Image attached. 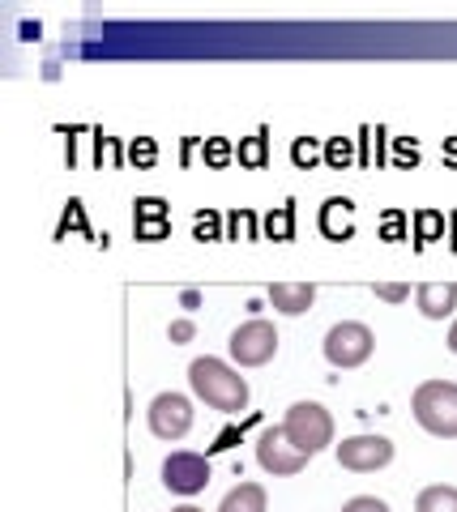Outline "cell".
<instances>
[{
    "instance_id": "1",
    "label": "cell",
    "mask_w": 457,
    "mask_h": 512,
    "mask_svg": "<svg viewBox=\"0 0 457 512\" xmlns=\"http://www.w3.org/2000/svg\"><path fill=\"white\" fill-rule=\"evenodd\" d=\"M188 384H193L197 402H206L218 414H240L248 410V380L240 376V367H231L223 359H193L188 363Z\"/></svg>"
},
{
    "instance_id": "2",
    "label": "cell",
    "mask_w": 457,
    "mask_h": 512,
    "mask_svg": "<svg viewBox=\"0 0 457 512\" xmlns=\"http://www.w3.org/2000/svg\"><path fill=\"white\" fill-rule=\"evenodd\" d=\"M415 423L436 440H457V384L453 380H423L411 393Z\"/></svg>"
},
{
    "instance_id": "3",
    "label": "cell",
    "mask_w": 457,
    "mask_h": 512,
    "mask_svg": "<svg viewBox=\"0 0 457 512\" xmlns=\"http://www.w3.org/2000/svg\"><path fill=\"white\" fill-rule=\"evenodd\" d=\"M282 431H287V440L304 457H317L334 444V414H329L321 402H295L287 410V419H282Z\"/></svg>"
},
{
    "instance_id": "4",
    "label": "cell",
    "mask_w": 457,
    "mask_h": 512,
    "mask_svg": "<svg viewBox=\"0 0 457 512\" xmlns=\"http://www.w3.org/2000/svg\"><path fill=\"white\" fill-rule=\"evenodd\" d=\"M376 350V333L364 325V320H342L325 333V359L338 367V372H355L364 367Z\"/></svg>"
},
{
    "instance_id": "5",
    "label": "cell",
    "mask_w": 457,
    "mask_h": 512,
    "mask_svg": "<svg viewBox=\"0 0 457 512\" xmlns=\"http://www.w3.org/2000/svg\"><path fill=\"white\" fill-rule=\"evenodd\" d=\"M227 350H231V359L240 367H265L278 355V329L265 316H252V320H244V325L231 333Z\"/></svg>"
},
{
    "instance_id": "6",
    "label": "cell",
    "mask_w": 457,
    "mask_h": 512,
    "mask_svg": "<svg viewBox=\"0 0 457 512\" xmlns=\"http://www.w3.org/2000/svg\"><path fill=\"white\" fill-rule=\"evenodd\" d=\"M146 419H150V431L159 440H184L188 431H193V419H197V410H193V402H188L184 393H159L150 402V410H146Z\"/></svg>"
},
{
    "instance_id": "7",
    "label": "cell",
    "mask_w": 457,
    "mask_h": 512,
    "mask_svg": "<svg viewBox=\"0 0 457 512\" xmlns=\"http://www.w3.org/2000/svg\"><path fill=\"white\" fill-rule=\"evenodd\" d=\"M393 461V440L376 436V431H364V436H351L338 444V466L351 474H376Z\"/></svg>"
},
{
    "instance_id": "8",
    "label": "cell",
    "mask_w": 457,
    "mask_h": 512,
    "mask_svg": "<svg viewBox=\"0 0 457 512\" xmlns=\"http://www.w3.org/2000/svg\"><path fill=\"white\" fill-rule=\"evenodd\" d=\"M257 461H261V470H265V474H274V478H291V474L304 470L312 457L299 453V448L287 440V431H282V423H278V427H265L261 436H257Z\"/></svg>"
},
{
    "instance_id": "9",
    "label": "cell",
    "mask_w": 457,
    "mask_h": 512,
    "mask_svg": "<svg viewBox=\"0 0 457 512\" xmlns=\"http://www.w3.org/2000/svg\"><path fill=\"white\" fill-rule=\"evenodd\" d=\"M163 483L176 495H197L210 483V461L201 453H171L163 461Z\"/></svg>"
},
{
    "instance_id": "10",
    "label": "cell",
    "mask_w": 457,
    "mask_h": 512,
    "mask_svg": "<svg viewBox=\"0 0 457 512\" xmlns=\"http://www.w3.org/2000/svg\"><path fill=\"white\" fill-rule=\"evenodd\" d=\"M415 308L428 320H449L457 312V282H423L415 291Z\"/></svg>"
},
{
    "instance_id": "11",
    "label": "cell",
    "mask_w": 457,
    "mask_h": 512,
    "mask_svg": "<svg viewBox=\"0 0 457 512\" xmlns=\"http://www.w3.org/2000/svg\"><path fill=\"white\" fill-rule=\"evenodd\" d=\"M317 303V286L312 282H274L270 286V308L282 316H304Z\"/></svg>"
},
{
    "instance_id": "12",
    "label": "cell",
    "mask_w": 457,
    "mask_h": 512,
    "mask_svg": "<svg viewBox=\"0 0 457 512\" xmlns=\"http://www.w3.org/2000/svg\"><path fill=\"white\" fill-rule=\"evenodd\" d=\"M351 214H355V205L346 201V197H329V201L321 205V231H325L329 239H351V231H355Z\"/></svg>"
},
{
    "instance_id": "13",
    "label": "cell",
    "mask_w": 457,
    "mask_h": 512,
    "mask_svg": "<svg viewBox=\"0 0 457 512\" xmlns=\"http://www.w3.org/2000/svg\"><path fill=\"white\" fill-rule=\"evenodd\" d=\"M270 508V500H265V487L261 483H240L231 487L223 495V504H218V512H265Z\"/></svg>"
},
{
    "instance_id": "14",
    "label": "cell",
    "mask_w": 457,
    "mask_h": 512,
    "mask_svg": "<svg viewBox=\"0 0 457 512\" xmlns=\"http://www.w3.org/2000/svg\"><path fill=\"white\" fill-rule=\"evenodd\" d=\"M415 512H457V487L432 483L415 495Z\"/></svg>"
},
{
    "instance_id": "15",
    "label": "cell",
    "mask_w": 457,
    "mask_h": 512,
    "mask_svg": "<svg viewBox=\"0 0 457 512\" xmlns=\"http://www.w3.org/2000/svg\"><path fill=\"white\" fill-rule=\"evenodd\" d=\"M235 158H240L244 167H265V163H270V137H265V133L244 137L240 150H235Z\"/></svg>"
},
{
    "instance_id": "16",
    "label": "cell",
    "mask_w": 457,
    "mask_h": 512,
    "mask_svg": "<svg viewBox=\"0 0 457 512\" xmlns=\"http://www.w3.org/2000/svg\"><path fill=\"white\" fill-rule=\"evenodd\" d=\"M265 235L278 239V244H282V239H291V235H295V214H291V205H278V210H274L270 218H265Z\"/></svg>"
},
{
    "instance_id": "17",
    "label": "cell",
    "mask_w": 457,
    "mask_h": 512,
    "mask_svg": "<svg viewBox=\"0 0 457 512\" xmlns=\"http://www.w3.org/2000/svg\"><path fill=\"white\" fill-rule=\"evenodd\" d=\"M440 231H445V214H436V210H419L415 214V239H419V244L440 239Z\"/></svg>"
},
{
    "instance_id": "18",
    "label": "cell",
    "mask_w": 457,
    "mask_h": 512,
    "mask_svg": "<svg viewBox=\"0 0 457 512\" xmlns=\"http://www.w3.org/2000/svg\"><path fill=\"white\" fill-rule=\"evenodd\" d=\"M227 227H231V239H257V214L235 210V214L227 218Z\"/></svg>"
},
{
    "instance_id": "19",
    "label": "cell",
    "mask_w": 457,
    "mask_h": 512,
    "mask_svg": "<svg viewBox=\"0 0 457 512\" xmlns=\"http://www.w3.org/2000/svg\"><path fill=\"white\" fill-rule=\"evenodd\" d=\"M321 154H325V150H321V146H317V141H312V137H299L295 146H291V158H295V167H312V163H317Z\"/></svg>"
},
{
    "instance_id": "20",
    "label": "cell",
    "mask_w": 457,
    "mask_h": 512,
    "mask_svg": "<svg viewBox=\"0 0 457 512\" xmlns=\"http://www.w3.org/2000/svg\"><path fill=\"white\" fill-rule=\"evenodd\" d=\"M325 163L329 167H346V163H351V141H346V137L329 141V146H325Z\"/></svg>"
},
{
    "instance_id": "21",
    "label": "cell",
    "mask_w": 457,
    "mask_h": 512,
    "mask_svg": "<svg viewBox=\"0 0 457 512\" xmlns=\"http://www.w3.org/2000/svg\"><path fill=\"white\" fill-rule=\"evenodd\" d=\"M342 512H393L385 500H376V495H355V500H346Z\"/></svg>"
},
{
    "instance_id": "22",
    "label": "cell",
    "mask_w": 457,
    "mask_h": 512,
    "mask_svg": "<svg viewBox=\"0 0 457 512\" xmlns=\"http://www.w3.org/2000/svg\"><path fill=\"white\" fill-rule=\"evenodd\" d=\"M150 218H167V201L163 197H141L137 201V222H150Z\"/></svg>"
},
{
    "instance_id": "23",
    "label": "cell",
    "mask_w": 457,
    "mask_h": 512,
    "mask_svg": "<svg viewBox=\"0 0 457 512\" xmlns=\"http://www.w3.org/2000/svg\"><path fill=\"white\" fill-rule=\"evenodd\" d=\"M372 291H376V299H385V303H402V299H411V286H402V282H376Z\"/></svg>"
},
{
    "instance_id": "24",
    "label": "cell",
    "mask_w": 457,
    "mask_h": 512,
    "mask_svg": "<svg viewBox=\"0 0 457 512\" xmlns=\"http://www.w3.org/2000/svg\"><path fill=\"white\" fill-rule=\"evenodd\" d=\"M154 154H159V146H154L150 137H141V141H133V146H129V158H133V163H141V167H150Z\"/></svg>"
},
{
    "instance_id": "25",
    "label": "cell",
    "mask_w": 457,
    "mask_h": 512,
    "mask_svg": "<svg viewBox=\"0 0 457 512\" xmlns=\"http://www.w3.org/2000/svg\"><path fill=\"white\" fill-rule=\"evenodd\" d=\"M167 231H171V222H167V218L137 222V235H141V239H150V244H154V239H167Z\"/></svg>"
},
{
    "instance_id": "26",
    "label": "cell",
    "mask_w": 457,
    "mask_h": 512,
    "mask_svg": "<svg viewBox=\"0 0 457 512\" xmlns=\"http://www.w3.org/2000/svg\"><path fill=\"white\" fill-rule=\"evenodd\" d=\"M193 333H197V325H193V320H171V329H167V338L171 342H176V346H184V342H193Z\"/></svg>"
},
{
    "instance_id": "27",
    "label": "cell",
    "mask_w": 457,
    "mask_h": 512,
    "mask_svg": "<svg viewBox=\"0 0 457 512\" xmlns=\"http://www.w3.org/2000/svg\"><path fill=\"white\" fill-rule=\"evenodd\" d=\"M193 227H197V239H218V214H197V222H193Z\"/></svg>"
},
{
    "instance_id": "28",
    "label": "cell",
    "mask_w": 457,
    "mask_h": 512,
    "mask_svg": "<svg viewBox=\"0 0 457 512\" xmlns=\"http://www.w3.org/2000/svg\"><path fill=\"white\" fill-rule=\"evenodd\" d=\"M231 154H235V150L227 146V141H223V137H214L210 146H206V163H214V167H218V163H227Z\"/></svg>"
},
{
    "instance_id": "29",
    "label": "cell",
    "mask_w": 457,
    "mask_h": 512,
    "mask_svg": "<svg viewBox=\"0 0 457 512\" xmlns=\"http://www.w3.org/2000/svg\"><path fill=\"white\" fill-rule=\"evenodd\" d=\"M398 231H402V214H389V218H385V235L393 239V235H398Z\"/></svg>"
},
{
    "instance_id": "30",
    "label": "cell",
    "mask_w": 457,
    "mask_h": 512,
    "mask_svg": "<svg viewBox=\"0 0 457 512\" xmlns=\"http://www.w3.org/2000/svg\"><path fill=\"white\" fill-rule=\"evenodd\" d=\"M445 346H449L453 355H457V316H453V325H449V333H445Z\"/></svg>"
},
{
    "instance_id": "31",
    "label": "cell",
    "mask_w": 457,
    "mask_h": 512,
    "mask_svg": "<svg viewBox=\"0 0 457 512\" xmlns=\"http://www.w3.org/2000/svg\"><path fill=\"white\" fill-rule=\"evenodd\" d=\"M180 303H184V308H197L201 295H197V291H184V295H180Z\"/></svg>"
},
{
    "instance_id": "32",
    "label": "cell",
    "mask_w": 457,
    "mask_h": 512,
    "mask_svg": "<svg viewBox=\"0 0 457 512\" xmlns=\"http://www.w3.org/2000/svg\"><path fill=\"white\" fill-rule=\"evenodd\" d=\"M171 512H206V508H193V504H180V508H171Z\"/></svg>"
},
{
    "instance_id": "33",
    "label": "cell",
    "mask_w": 457,
    "mask_h": 512,
    "mask_svg": "<svg viewBox=\"0 0 457 512\" xmlns=\"http://www.w3.org/2000/svg\"><path fill=\"white\" fill-rule=\"evenodd\" d=\"M449 222H453V244H457V214H453V218H449Z\"/></svg>"
}]
</instances>
